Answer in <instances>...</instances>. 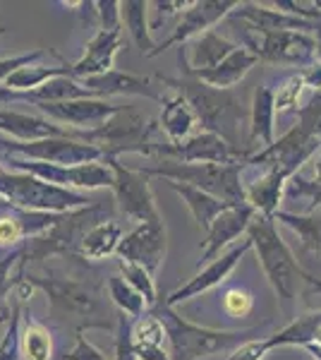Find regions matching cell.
<instances>
[{"label": "cell", "mask_w": 321, "mask_h": 360, "mask_svg": "<svg viewBox=\"0 0 321 360\" xmlns=\"http://www.w3.org/2000/svg\"><path fill=\"white\" fill-rule=\"evenodd\" d=\"M5 32H8V29H5V27H0V37H3Z\"/></svg>", "instance_id": "6f0895ef"}, {"label": "cell", "mask_w": 321, "mask_h": 360, "mask_svg": "<svg viewBox=\"0 0 321 360\" xmlns=\"http://www.w3.org/2000/svg\"><path fill=\"white\" fill-rule=\"evenodd\" d=\"M305 89L307 86H305V79H302L300 70L293 75H288V77L273 89V94H276V113L283 115V113L300 111V96Z\"/></svg>", "instance_id": "60d3db41"}, {"label": "cell", "mask_w": 321, "mask_h": 360, "mask_svg": "<svg viewBox=\"0 0 321 360\" xmlns=\"http://www.w3.org/2000/svg\"><path fill=\"white\" fill-rule=\"evenodd\" d=\"M5 319H10V310H0V322H5Z\"/></svg>", "instance_id": "11a10c76"}, {"label": "cell", "mask_w": 321, "mask_h": 360, "mask_svg": "<svg viewBox=\"0 0 321 360\" xmlns=\"http://www.w3.org/2000/svg\"><path fill=\"white\" fill-rule=\"evenodd\" d=\"M118 269H120V276L125 278L127 283L147 300L149 307H156L159 305V293H156V281H154V274L142 264H134V262H127V259H118Z\"/></svg>", "instance_id": "f35d334b"}, {"label": "cell", "mask_w": 321, "mask_h": 360, "mask_svg": "<svg viewBox=\"0 0 321 360\" xmlns=\"http://www.w3.org/2000/svg\"><path fill=\"white\" fill-rule=\"evenodd\" d=\"M120 13L134 46L139 49V53L144 58H151V53H154L159 44L151 39L149 3L147 0H125V3H120Z\"/></svg>", "instance_id": "d6a6232c"}, {"label": "cell", "mask_w": 321, "mask_h": 360, "mask_svg": "<svg viewBox=\"0 0 321 360\" xmlns=\"http://www.w3.org/2000/svg\"><path fill=\"white\" fill-rule=\"evenodd\" d=\"M278 224L288 226L293 233L300 238L302 248L307 252L321 255V217L319 214H293V212H278L276 217Z\"/></svg>", "instance_id": "8d00e7d4"}, {"label": "cell", "mask_w": 321, "mask_h": 360, "mask_svg": "<svg viewBox=\"0 0 321 360\" xmlns=\"http://www.w3.org/2000/svg\"><path fill=\"white\" fill-rule=\"evenodd\" d=\"M256 212L244 202V205H230L223 214L216 217L211 229L204 233L202 240V262H211L218 255H223L221 250H225L232 240H237L242 233H247L252 226Z\"/></svg>", "instance_id": "7402d4cb"}, {"label": "cell", "mask_w": 321, "mask_h": 360, "mask_svg": "<svg viewBox=\"0 0 321 360\" xmlns=\"http://www.w3.org/2000/svg\"><path fill=\"white\" fill-rule=\"evenodd\" d=\"M268 351L271 348H268L266 339H252V341H244L237 348H232L225 356V360H264Z\"/></svg>", "instance_id": "c3c4849f"}, {"label": "cell", "mask_w": 321, "mask_h": 360, "mask_svg": "<svg viewBox=\"0 0 321 360\" xmlns=\"http://www.w3.org/2000/svg\"><path fill=\"white\" fill-rule=\"evenodd\" d=\"M113 360H137L132 346V319L118 312V329H115V358Z\"/></svg>", "instance_id": "f6af8a7d"}, {"label": "cell", "mask_w": 321, "mask_h": 360, "mask_svg": "<svg viewBox=\"0 0 321 360\" xmlns=\"http://www.w3.org/2000/svg\"><path fill=\"white\" fill-rule=\"evenodd\" d=\"M168 185L183 197V202L188 205V209L192 212V217H195L197 226L207 233L209 229H211V224L216 221V217L218 214H223L228 207H230V202L221 200V197L216 195H209L204 193V190H197L192 188V185H183V183H173V180H168Z\"/></svg>", "instance_id": "4dcf8cb0"}, {"label": "cell", "mask_w": 321, "mask_h": 360, "mask_svg": "<svg viewBox=\"0 0 321 360\" xmlns=\"http://www.w3.org/2000/svg\"><path fill=\"white\" fill-rule=\"evenodd\" d=\"M178 65H180V77H161V82L168 89H175L178 94H183L190 101V106L195 108L197 118H199V127L204 132H214V135L223 137L230 147H240V127L244 125V113L240 98L235 96L232 89H216V86L204 84L202 79H197L195 75L188 70V60H185V46L178 49Z\"/></svg>", "instance_id": "7a4b0ae2"}, {"label": "cell", "mask_w": 321, "mask_h": 360, "mask_svg": "<svg viewBox=\"0 0 321 360\" xmlns=\"http://www.w3.org/2000/svg\"><path fill=\"white\" fill-rule=\"evenodd\" d=\"M276 94L273 86L259 84L254 89L252 106H249V152H256V147L266 149L276 142Z\"/></svg>", "instance_id": "484cf974"}, {"label": "cell", "mask_w": 321, "mask_h": 360, "mask_svg": "<svg viewBox=\"0 0 321 360\" xmlns=\"http://www.w3.org/2000/svg\"><path fill=\"white\" fill-rule=\"evenodd\" d=\"M0 135L20 139V142H37L46 137H70L79 142V132L70 130L44 118V115H29L20 111H3L0 108Z\"/></svg>", "instance_id": "cb8c5ba5"}, {"label": "cell", "mask_w": 321, "mask_h": 360, "mask_svg": "<svg viewBox=\"0 0 321 360\" xmlns=\"http://www.w3.org/2000/svg\"><path fill=\"white\" fill-rule=\"evenodd\" d=\"M46 56H48V51L37 49V51H32V53H20V56H10V58H0V84H3L5 79H8L13 72H17L20 68L34 65V63H41Z\"/></svg>", "instance_id": "bcb514c9"}, {"label": "cell", "mask_w": 321, "mask_h": 360, "mask_svg": "<svg viewBox=\"0 0 321 360\" xmlns=\"http://www.w3.org/2000/svg\"><path fill=\"white\" fill-rule=\"evenodd\" d=\"M122 49V32L120 29H101L86 41L84 53L72 63V77L86 79L96 75H106L115 70V56Z\"/></svg>", "instance_id": "603a6c76"}, {"label": "cell", "mask_w": 321, "mask_h": 360, "mask_svg": "<svg viewBox=\"0 0 321 360\" xmlns=\"http://www.w3.org/2000/svg\"><path fill=\"white\" fill-rule=\"evenodd\" d=\"M81 86L91 91L96 98L106 96H147L151 101H163L168 94V86H163L161 77H144V75L122 72V70H110L106 75L79 79Z\"/></svg>", "instance_id": "ffe728a7"}, {"label": "cell", "mask_w": 321, "mask_h": 360, "mask_svg": "<svg viewBox=\"0 0 321 360\" xmlns=\"http://www.w3.org/2000/svg\"><path fill=\"white\" fill-rule=\"evenodd\" d=\"M321 152V142L314 130L302 120L290 127L283 137H278L271 147L256 149L247 159V166H259L261 171H276L285 178H293L300 168L309 164Z\"/></svg>", "instance_id": "30bf717a"}, {"label": "cell", "mask_w": 321, "mask_h": 360, "mask_svg": "<svg viewBox=\"0 0 321 360\" xmlns=\"http://www.w3.org/2000/svg\"><path fill=\"white\" fill-rule=\"evenodd\" d=\"M3 166H8L10 171L37 176L44 183L58 185V188L74 190V193H79V190L91 193V190H101V188L113 190L115 183V173L106 161H96V164H84V166H53V164H41V161H27L20 159V156L3 154Z\"/></svg>", "instance_id": "9c48e42d"}, {"label": "cell", "mask_w": 321, "mask_h": 360, "mask_svg": "<svg viewBox=\"0 0 321 360\" xmlns=\"http://www.w3.org/2000/svg\"><path fill=\"white\" fill-rule=\"evenodd\" d=\"M103 161L110 164V168H113V173H115L113 195H115V202H118L122 217L130 219L134 226L163 221L159 207H156V197L151 193L149 176H144L137 168L122 166L118 159H103Z\"/></svg>", "instance_id": "4fadbf2b"}, {"label": "cell", "mask_w": 321, "mask_h": 360, "mask_svg": "<svg viewBox=\"0 0 321 360\" xmlns=\"http://www.w3.org/2000/svg\"><path fill=\"white\" fill-rule=\"evenodd\" d=\"M159 127L163 130V135H166V142L171 144L188 142L190 137H195L202 130L195 108L190 106L188 98L178 94L175 89H168V94L161 101Z\"/></svg>", "instance_id": "d4e9b609"}, {"label": "cell", "mask_w": 321, "mask_h": 360, "mask_svg": "<svg viewBox=\"0 0 321 360\" xmlns=\"http://www.w3.org/2000/svg\"><path fill=\"white\" fill-rule=\"evenodd\" d=\"M314 39H317V60L321 63V25H317V29H314Z\"/></svg>", "instance_id": "db71d44e"}, {"label": "cell", "mask_w": 321, "mask_h": 360, "mask_svg": "<svg viewBox=\"0 0 321 360\" xmlns=\"http://www.w3.org/2000/svg\"><path fill=\"white\" fill-rule=\"evenodd\" d=\"M103 212L106 205L96 202L91 207L77 209V212H67L60 214L58 221L53 224V229L46 231L44 236L34 238L27 245V264L29 259H46L51 255H70V257H79V243L84 238L86 231L91 226H96L98 221H103Z\"/></svg>", "instance_id": "8fae6325"}, {"label": "cell", "mask_w": 321, "mask_h": 360, "mask_svg": "<svg viewBox=\"0 0 321 360\" xmlns=\"http://www.w3.org/2000/svg\"><path fill=\"white\" fill-rule=\"evenodd\" d=\"M192 5V0H154L149 3V15H151V32L161 29L171 17H180Z\"/></svg>", "instance_id": "ee69618b"}, {"label": "cell", "mask_w": 321, "mask_h": 360, "mask_svg": "<svg viewBox=\"0 0 321 360\" xmlns=\"http://www.w3.org/2000/svg\"><path fill=\"white\" fill-rule=\"evenodd\" d=\"M302 281L307 283V295L309 293H321V278H317L314 274H309V271H305V278Z\"/></svg>", "instance_id": "f5cc1de1"}, {"label": "cell", "mask_w": 321, "mask_h": 360, "mask_svg": "<svg viewBox=\"0 0 321 360\" xmlns=\"http://www.w3.org/2000/svg\"><path fill=\"white\" fill-rule=\"evenodd\" d=\"M58 217L60 214L25 212V209H17L0 200V250L8 255L20 248H27L34 238L53 229Z\"/></svg>", "instance_id": "e0dca14e"}, {"label": "cell", "mask_w": 321, "mask_h": 360, "mask_svg": "<svg viewBox=\"0 0 321 360\" xmlns=\"http://www.w3.org/2000/svg\"><path fill=\"white\" fill-rule=\"evenodd\" d=\"M185 60H188V56H185ZM256 63H259V58H256L252 51L244 49V46H240V49L232 51V53L214 70H204V72H192L190 68L188 70L197 79H202L204 84L216 86V89H232L237 82H242L244 75H247Z\"/></svg>", "instance_id": "f546056e"}, {"label": "cell", "mask_w": 321, "mask_h": 360, "mask_svg": "<svg viewBox=\"0 0 321 360\" xmlns=\"http://www.w3.org/2000/svg\"><path fill=\"white\" fill-rule=\"evenodd\" d=\"M297 120H302L305 125L312 127L314 135H317L321 142V91H314L312 98H309L305 106H300Z\"/></svg>", "instance_id": "7dc6e473"}, {"label": "cell", "mask_w": 321, "mask_h": 360, "mask_svg": "<svg viewBox=\"0 0 321 360\" xmlns=\"http://www.w3.org/2000/svg\"><path fill=\"white\" fill-rule=\"evenodd\" d=\"M63 360H108V358L103 356L101 348H96L89 339H86L84 334H77V336H74L72 351L65 353V356H63Z\"/></svg>", "instance_id": "f907efd6"}, {"label": "cell", "mask_w": 321, "mask_h": 360, "mask_svg": "<svg viewBox=\"0 0 321 360\" xmlns=\"http://www.w3.org/2000/svg\"><path fill=\"white\" fill-rule=\"evenodd\" d=\"M159 120L132 106H120V111L98 130L79 132V142L94 144L103 152V159H120L122 154L154 156Z\"/></svg>", "instance_id": "52a82bcc"}, {"label": "cell", "mask_w": 321, "mask_h": 360, "mask_svg": "<svg viewBox=\"0 0 321 360\" xmlns=\"http://www.w3.org/2000/svg\"><path fill=\"white\" fill-rule=\"evenodd\" d=\"M247 164H180L173 159H156L154 166L137 168L144 176H159L173 183L192 185L209 195H216L230 205H244L242 171Z\"/></svg>", "instance_id": "8992f818"}, {"label": "cell", "mask_w": 321, "mask_h": 360, "mask_svg": "<svg viewBox=\"0 0 321 360\" xmlns=\"http://www.w3.org/2000/svg\"><path fill=\"white\" fill-rule=\"evenodd\" d=\"M0 200L17 209L39 214H67L96 205V200H91L89 193L58 188V185L44 183L37 176L10 171L5 166L0 168Z\"/></svg>", "instance_id": "5b68a950"}, {"label": "cell", "mask_w": 321, "mask_h": 360, "mask_svg": "<svg viewBox=\"0 0 321 360\" xmlns=\"http://www.w3.org/2000/svg\"><path fill=\"white\" fill-rule=\"evenodd\" d=\"M319 329H321V310H312V312H305V315H297L293 322L285 324L281 332L266 336V344L271 351L281 346L305 348L309 344H314Z\"/></svg>", "instance_id": "e575fe53"}, {"label": "cell", "mask_w": 321, "mask_h": 360, "mask_svg": "<svg viewBox=\"0 0 321 360\" xmlns=\"http://www.w3.org/2000/svg\"><path fill=\"white\" fill-rule=\"evenodd\" d=\"M0 152L53 166H84L103 161V152L98 147L70 137H46L37 139V142H20V139L0 135Z\"/></svg>", "instance_id": "7c38bea8"}, {"label": "cell", "mask_w": 321, "mask_h": 360, "mask_svg": "<svg viewBox=\"0 0 321 360\" xmlns=\"http://www.w3.org/2000/svg\"><path fill=\"white\" fill-rule=\"evenodd\" d=\"M22 312L25 305L13 300V312H10V327L5 332L3 341H0V360H22V346H20V334H22Z\"/></svg>", "instance_id": "b9f144b4"}, {"label": "cell", "mask_w": 321, "mask_h": 360, "mask_svg": "<svg viewBox=\"0 0 321 360\" xmlns=\"http://www.w3.org/2000/svg\"><path fill=\"white\" fill-rule=\"evenodd\" d=\"M22 360H51L53 358V336L44 322L32 315V310L22 312Z\"/></svg>", "instance_id": "836d02e7"}, {"label": "cell", "mask_w": 321, "mask_h": 360, "mask_svg": "<svg viewBox=\"0 0 321 360\" xmlns=\"http://www.w3.org/2000/svg\"><path fill=\"white\" fill-rule=\"evenodd\" d=\"M166 252H168L166 224L156 221V224H139L134 226L130 233H125L115 257L147 266L151 274L156 276V271L161 269L163 259H166Z\"/></svg>", "instance_id": "d6986e66"}, {"label": "cell", "mask_w": 321, "mask_h": 360, "mask_svg": "<svg viewBox=\"0 0 321 360\" xmlns=\"http://www.w3.org/2000/svg\"><path fill=\"white\" fill-rule=\"evenodd\" d=\"M314 346H319V348H321V329L317 332V339H314Z\"/></svg>", "instance_id": "9f6ffc18"}, {"label": "cell", "mask_w": 321, "mask_h": 360, "mask_svg": "<svg viewBox=\"0 0 321 360\" xmlns=\"http://www.w3.org/2000/svg\"><path fill=\"white\" fill-rule=\"evenodd\" d=\"M237 27V25H235ZM240 39L247 51L259 58V63L278 68L305 70L317 63V39L307 32H252L240 27Z\"/></svg>", "instance_id": "ba28073f"}, {"label": "cell", "mask_w": 321, "mask_h": 360, "mask_svg": "<svg viewBox=\"0 0 321 360\" xmlns=\"http://www.w3.org/2000/svg\"><path fill=\"white\" fill-rule=\"evenodd\" d=\"M37 111L58 125H70V130L74 132H91L106 125L120 111V106L108 103L106 98H77V101L65 103H41Z\"/></svg>", "instance_id": "2e32d148"}, {"label": "cell", "mask_w": 321, "mask_h": 360, "mask_svg": "<svg viewBox=\"0 0 321 360\" xmlns=\"http://www.w3.org/2000/svg\"><path fill=\"white\" fill-rule=\"evenodd\" d=\"M27 281L34 283L37 291L48 295L51 317L58 322H70L77 334L84 329H118V315H110L106 295L101 291V283L79 281L72 276H63L55 271L48 274H27Z\"/></svg>", "instance_id": "6da1fadb"}, {"label": "cell", "mask_w": 321, "mask_h": 360, "mask_svg": "<svg viewBox=\"0 0 321 360\" xmlns=\"http://www.w3.org/2000/svg\"><path fill=\"white\" fill-rule=\"evenodd\" d=\"M98 13V27L101 29H122V13L118 0H98L96 3Z\"/></svg>", "instance_id": "681fc988"}, {"label": "cell", "mask_w": 321, "mask_h": 360, "mask_svg": "<svg viewBox=\"0 0 321 360\" xmlns=\"http://www.w3.org/2000/svg\"><path fill=\"white\" fill-rule=\"evenodd\" d=\"M247 238L252 240V250L256 252L266 281L271 283L273 293H276L278 305L283 312H288L297 303V283L305 278V269L278 233L276 219L256 214L247 231Z\"/></svg>", "instance_id": "277c9868"}, {"label": "cell", "mask_w": 321, "mask_h": 360, "mask_svg": "<svg viewBox=\"0 0 321 360\" xmlns=\"http://www.w3.org/2000/svg\"><path fill=\"white\" fill-rule=\"evenodd\" d=\"M221 307H223L225 315H230L235 319L247 317L254 307V295L244 286H230L221 295Z\"/></svg>", "instance_id": "7bdbcfd3"}, {"label": "cell", "mask_w": 321, "mask_h": 360, "mask_svg": "<svg viewBox=\"0 0 321 360\" xmlns=\"http://www.w3.org/2000/svg\"><path fill=\"white\" fill-rule=\"evenodd\" d=\"M300 75H302V79H305V86L307 89H312V91H321V63H312L309 68L305 70H300Z\"/></svg>", "instance_id": "816d5d0a"}, {"label": "cell", "mask_w": 321, "mask_h": 360, "mask_svg": "<svg viewBox=\"0 0 321 360\" xmlns=\"http://www.w3.org/2000/svg\"><path fill=\"white\" fill-rule=\"evenodd\" d=\"M25 257H27V248H20L15 252H8L0 257V303L13 293L17 281L25 276L27 271Z\"/></svg>", "instance_id": "ab89813d"}, {"label": "cell", "mask_w": 321, "mask_h": 360, "mask_svg": "<svg viewBox=\"0 0 321 360\" xmlns=\"http://www.w3.org/2000/svg\"><path fill=\"white\" fill-rule=\"evenodd\" d=\"M55 77H72V65H67V63H60V65L34 63V65L20 68L17 72L10 75L3 82V89L17 91V94H27V91H34V89H39V86L48 84L51 79H55Z\"/></svg>", "instance_id": "1f68e13d"}, {"label": "cell", "mask_w": 321, "mask_h": 360, "mask_svg": "<svg viewBox=\"0 0 321 360\" xmlns=\"http://www.w3.org/2000/svg\"><path fill=\"white\" fill-rule=\"evenodd\" d=\"M285 185L288 178L276 171H264L259 178L244 183V202L254 209L259 217H276L281 209L278 205L285 200Z\"/></svg>", "instance_id": "4316f807"}, {"label": "cell", "mask_w": 321, "mask_h": 360, "mask_svg": "<svg viewBox=\"0 0 321 360\" xmlns=\"http://www.w3.org/2000/svg\"><path fill=\"white\" fill-rule=\"evenodd\" d=\"M122 238H125V229L113 219H103L84 233L77 255L86 262H103V259L118 255Z\"/></svg>", "instance_id": "f1b7e54d"}, {"label": "cell", "mask_w": 321, "mask_h": 360, "mask_svg": "<svg viewBox=\"0 0 321 360\" xmlns=\"http://www.w3.org/2000/svg\"><path fill=\"white\" fill-rule=\"evenodd\" d=\"M249 152L235 149L223 137L199 130L183 144L156 142L154 159H173L180 164H247Z\"/></svg>", "instance_id": "5bb4252c"}, {"label": "cell", "mask_w": 321, "mask_h": 360, "mask_svg": "<svg viewBox=\"0 0 321 360\" xmlns=\"http://www.w3.org/2000/svg\"><path fill=\"white\" fill-rule=\"evenodd\" d=\"M230 25H240L252 32H314L317 25L302 17H295L273 3H240L230 15Z\"/></svg>", "instance_id": "44dd1931"}, {"label": "cell", "mask_w": 321, "mask_h": 360, "mask_svg": "<svg viewBox=\"0 0 321 360\" xmlns=\"http://www.w3.org/2000/svg\"><path fill=\"white\" fill-rule=\"evenodd\" d=\"M249 250H252V240L244 238L240 245L225 250L223 255H218L216 259H211V262L204 266L202 271H197L190 281H185L180 288H175V291L166 298V303L171 307H175L180 303H188V300H192V298H199L202 293L211 291V288H216V286H221V283L232 274V269L240 264V259L249 252Z\"/></svg>", "instance_id": "ac0fdd59"}, {"label": "cell", "mask_w": 321, "mask_h": 360, "mask_svg": "<svg viewBox=\"0 0 321 360\" xmlns=\"http://www.w3.org/2000/svg\"><path fill=\"white\" fill-rule=\"evenodd\" d=\"M235 49H240V44L230 41L228 37L218 32H207L202 37L192 39L185 46V56H188V68L192 72H204V70H214L216 65L225 60Z\"/></svg>", "instance_id": "83f0119b"}, {"label": "cell", "mask_w": 321, "mask_h": 360, "mask_svg": "<svg viewBox=\"0 0 321 360\" xmlns=\"http://www.w3.org/2000/svg\"><path fill=\"white\" fill-rule=\"evenodd\" d=\"M237 0H192V5L178 17L173 25V32L166 41L156 46L151 58L161 56L163 51L173 49V46H188L192 39L202 37V34L211 32L221 20H228V15L237 8Z\"/></svg>", "instance_id": "9a60e30c"}, {"label": "cell", "mask_w": 321, "mask_h": 360, "mask_svg": "<svg viewBox=\"0 0 321 360\" xmlns=\"http://www.w3.org/2000/svg\"><path fill=\"white\" fill-rule=\"evenodd\" d=\"M108 298H110V303H113L115 310H118L120 315L130 317L132 322L134 319H139L142 315H147V312L151 310V307L147 305V300L134 291V288L120 274L108 276Z\"/></svg>", "instance_id": "74e56055"}, {"label": "cell", "mask_w": 321, "mask_h": 360, "mask_svg": "<svg viewBox=\"0 0 321 360\" xmlns=\"http://www.w3.org/2000/svg\"><path fill=\"white\" fill-rule=\"evenodd\" d=\"M154 310L159 312V317L166 324L168 346H171L173 360H204V358L218 356V353H230L232 348H237L244 341L264 339L261 332L266 327H271V319H266L259 327H249L242 329V332H223V329H209L188 322L166 300L156 305Z\"/></svg>", "instance_id": "3957f363"}, {"label": "cell", "mask_w": 321, "mask_h": 360, "mask_svg": "<svg viewBox=\"0 0 321 360\" xmlns=\"http://www.w3.org/2000/svg\"><path fill=\"white\" fill-rule=\"evenodd\" d=\"M312 176L295 173L285 185V200H305L307 209L305 214H314L317 207H321V152L312 159Z\"/></svg>", "instance_id": "d590c367"}]
</instances>
